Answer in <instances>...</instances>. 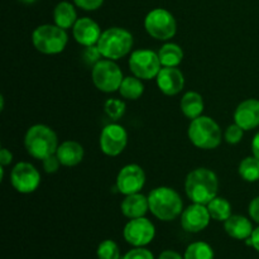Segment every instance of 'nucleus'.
Listing matches in <instances>:
<instances>
[{"label":"nucleus","mask_w":259,"mask_h":259,"mask_svg":"<svg viewBox=\"0 0 259 259\" xmlns=\"http://www.w3.org/2000/svg\"><path fill=\"white\" fill-rule=\"evenodd\" d=\"M218 190L219 180L217 174L205 167L192 169L185 180L186 196L195 204L207 205L218 196Z\"/></svg>","instance_id":"obj_1"},{"label":"nucleus","mask_w":259,"mask_h":259,"mask_svg":"<svg viewBox=\"0 0 259 259\" xmlns=\"http://www.w3.org/2000/svg\"><path fill=\"white\" fill-rule=\"evenodd\" d=\"M149 211L158 220L172 222L181 217L184 211V201L175 189L159 186L152 190L148 195Z\"/></svg>","instance_id":"obj_2"},{"label":"nucleus","mask_w":259,"mask_h":259,"mask_svg":"<svg viewBox=\"0 0 259 259\" xmlns=\"http://www.w3.org/2000/svg\"><path fill=\"white\" fill-rule=\"evenodd\" d=\"M58 146L60 144L57 134L46 124H34L28 128L24 136V147L27 153L40 161L51 154H55Z\"/></svg>","instance_id":"obj_3"},{"label":"nucleus","mask_w":259,"mask_h":259,"mask_svg":"<svg viewBox=\"0 0 259 259\" xmlns=\"http://www.w3.org/2000/svg\"><path fill=\"white\" fill-rule=\"evenodd\" d=\"M133 45V34L128 29L120 27H111L103 30L96 46H98L103 58L118 61L132 52Z\"/></svg>","instance_id":"obj_4"},{"label":"nucleus","mask_w":259,"mask_h":259,"mask_svg":"<svg viewBox=\"0 0 259 259\" xmlns=\"http://www.w3.org/2000/svg\"><path fill=\"white\" fill-rule=\"evenodd\" d=\"M187 137L196 148L209 151L218 148L222 144L223 132L214 119L201 115L192 119L187 129Z\"/></svg>","instance_id":"obj_5"},{"label":"nucleus","mask_w":259,"mask_h":259,"mask_svg":"<svg viewBox=\"0 0 259 259\" xmlns=\"http://www.w3.org/2000/svg\"><path fill=\"white\" fill-rule=\"evenodd\" d=\"M32 43L43 55H58L63 52L68 43L67 30L56 24L38 25L32 33Z\"/></svg>","instance_id":"obj_6"},{"label":"nucleus","mask_w":259,"mask_h":259,"mask_svg":"<svg viewBox=\"0 0 259 259\" xmlns=\"http://www.w3.org/2000/svg\"><path fill=\"white\" fill-rule=\"evenodd\" d=\"M144 29L157 40H169L177 33V22L169 10L156 8L144 18Z\"/></svg>","instance_id":"obj_7"},{"label":"nucleus","mask_w":259,"mask_h":259,"mask_svg":"<svg viewBox=\"0 0 259 259\" xmlns=\"http://www.w3.org/2000/svg\"><path fill=\"white\" fill-rule=\"evenodd\" d=\"M123 78V71L113 60L103 58L91 68V80L101 93L110 94L118 91Z\"/></svg>","instance_id":"obj_8"},{"label":"nucleus","mask_w":259,"mask_h":259,"mask_svg":"<svg viewBox=\"0 0 259 259\" xmlns=\"http://www.w3.org/2000/svg\"><path fill=\"white\" fill-rule=\"evenodd\" d=\"M128 66L132 75L143 81L156 78L162 68L158 53L147 48L133 51L129 56Z\"/></svg>","instance_id":"obj_9"},{"label":"nucleus","mask_w":259,"mask_h":259,"mask_svg":"<svg viewBox=\"0 0 259 259\" xmlns=\"http://www.w3.org/2000/svg\"><path fill=\"white\" fill-rule=\"evenodd\" d=\"M10 184L19 194H32L39 187L40 174L29 162H19L10 172Z\"/></svg>","instance_id":"obj_10"},{"label":"nucleus","mask_w":259,"mask_h":259,"mask_svg":"<svg viewBox=\"0 0 259 259\" xmlns=\"http://www.w3.org/2000/svg\"><path fill=\"white\" fill-rule=\"evenodd\" d=\"M99 144L104 154L109 157H116L123 153L128 144V133L123 125L111 123L101 131Z\"/></svg>","instance_id":"obj_11"},{"label":"nucleus","mask_w":259,"mask_h":259,"mask_svg":"<svg viewBox=\"0 0 259 259\" xmlns=\"http://www.w3.org/2000/svg\"><path fill=\"white\" fill-rule=\"evenodd\" d=\"M124 239L133 247H144L156 237V228L146 217L131 219L123 230Z\"/></svg>","instance_id":"obj_12"},{"label":"nucleus","mask_w":259,"mask_h":259,"mask_svg":"<svg viewBox=\"0 0 259 259\" xmlns=\"http://www.w3.org/2000/svg\"><path fill=\"white\" fill-rule=\"evenodd\" d=\"M144 185H146V172L139 164L129 163L121 167L120 171L118 172L115 186L116 190L124 196L141 192Z\"/></svg>","instance_id":"obj_13"},{"label":"nucleus","mask_w":259,"mask_h":259,"mask_svg":"<svg viewBox=\"0 0 259 259\" xmlns=\"http://www.w3.org/2000/svg\"><path fill=\"white\" fill-rule=\"evenodd\" d=\"M210 220L211 217L206 205L192 202L182 211L181 227L187 233H200L206 229Z\"/></svg>","instance_id":"obj_14"},{"label":"nucleus","mask_w":259,"mask_h":259,"mask_svg":"<svg viewBox=\"0 0 259 259\" xmlns=\"http://www.w3.org/2000/svg\"><path fill=\"white\" fill-rule=\"evenodd\" d=\"M159 91L167 96H176L184 90L185 76L179 67H162L156 77Z\"/></svg>","instance_id":"obj_15"},{"label":"nucleus","mask_w":259,"mask_h":259,"mask_svg":"<svg viewBox=\"0 0 259 259\" xmlns=\"http://www.w3.org/2000/svg\"><path fill=\"white\" fill-rule=\"evenodd\" d=\"M101 28L98 23L89 17L78 18L72 28V35L76 42L82 47L96 46L101 37Z\"/></svg>","instance_id":"obj_16"},{"label":"nucleus","mask_w":259,"mask_h":259,"mask_svg":"<svg viewBox=\"0 0 259 259\" xmlns=\"http://www.w3.org/2000/svg\"><path fill=\"white\" fill-rule=\"evenodd\" d=\"M234 123L242 126L244 131H253L259 126V100L247 99L242 101L233 114Z\"/></svg>","instance_id":"obj_17"},{"label":"nucleus","mask_w":259,"mask_h":259,"mask_svg":"<svg viewBox=\"0 0 259 259\" xmlns=\"http://www.w3.org/2000/svg\"><path fill=\"white\" fill-rule=\"evenodd\" d=\"M121 214L125 218L137 219V218H143L149 210L148 196H144L141 192L137 194L126 195L120 204Z\"/></svg>","instance_id":"obj_18"},{"label":"nucleus","mask_w":259,"mask_h":259,"mask_svg":"<svg viewBox=\"0 0 259 259\" xmlns=\"http://www.w3.org/2000/svg\"><path fill=\"white\" fill-rule=\"evenodd\" d=\"M56 156L60 159L61 164L65 167H75L82 162L85 151L83 147L76 141H65L58 146Z\"/></svg>","instance_id":"obj_19"},{"label":"nucleus","mask_w":259,"mask_h":259,"mask_svg":"<svg viewBox=\"0 0 259 259\" xmlns=\"http://www.w3.org/2000/svg\"><path fill=\"white\" fill-rule=\"evenodd\" d=\"M224 229L230 238L237 240H247L254 230L252 222L243 215H232L224 222Z\"/></svg>","instance_id":"obj_20"},{"label":"nucleus","mask_w":259,"mask_h":259,"mask_svg":"<svg viewBox=\"0 0 259 259\" xmlns=\"http://www.w3.org/2000/svg\"><path fill=\"white\" fill-rule=\"evenodd\" d=\"M205 104L204 99L196 91H187L184 94L181 101H180V109L181 113L186 116L187 119H196L202 115Z\"/></svg>","instance_id":"obj_21"},{"label":"nucleus","mask_w":259,"mask_h":259,"mask_svg":"<svg viewBox=\"0 0 259 259\" xmlns=\"http://www.w3.org/2000/svg\"><path fill=\"white\" fill-rule=\"evenodd\" d=\"M77 19V12L75 9V5L71 4V3L61 2L53 9L55 24L62 29H72Z\"/></svg>","instance_id":"obj_22"},{"label":"nucleus","mask_w":259,"mask_h":259,"mask_svg":"<svg viewBox=\"0 0 259 259\" xmlns=\"http://www.w3.org/2000/svg\"><path fill=\"white\" fill-rule=\"evenodd\" d=\"M162 67H179L184 60V51L177 43L167 42L158 50Z\"/></svg>","instance_id":"obj_23"},{"label":"nucleus","mask_w":259,"mask_h":259,"mask_svg":"<svg viewBox=\"0 0 259 259\" xmlns=\"http://www.w3.org/2000/svg\"><path fill=\"white\" fill-rule=\"evenodd\" d=\"M118 91L123 99H126V100H138L144 93L143 80L136 77V76L124 77Z\"/></svg>","instance_id":"obj_24"},{"label":"nucleus","mask_w":259,"mask_h":259,"mask_svg":"<svg viewBox=\"0 0 259 259\" xmlns=\"http://www.w3.org/2000/svg\"><path fill=\"white\" fill-rule=\"evenodd\" d=\"M206 206L211 219L217 220V222H225L233 215L232 204L225 197H214Z\"/></svg>","instance_id":"obj_25"},{"label":"nucleus","mask_w":259,"mask_h":259,"mask_svg":"<svg viewBox=\"0 0 259 259\" xmlns=\"http://www.w3.org/2000/svg\"><path fill=\"white\" fill-rule=\"evenodd\" d=\"M238 174L244 181L255 182L259 180V159L254 156L245 157L238 167Z\"/></svg>","instance_id":"obj_26"},{"label":"nucleus","mask_w":259,"mask_h":259,"mask_svg":"<svg viewBox=\"0 0 259 259\" xmlns=\"http://www.w3.org/2000/svg\"><path fill=\"white\" fill-rule=\"evenodd\" d=\"M185 259H214L211 245L205 242L191 243L185 250Z\"/></svg>","instance_id":"obj_27"},{"label":"nucleus","mask_w":259,"mask_h":259,"mask_svg":"<svg viewBox=\"0 0 259 259\" xmlns=\"http://www.w3.org/2000/svg\"><path fill=\"white\" fill-rule=\"evenodd\" d=\"M126 105L120 99H108L104 104V111L106 116L114 121H118L125 114Z\"/></svg>","instance_id":"obj_28"},{"label":"nucleus","mask_w":259,"mask_h":259,"mask_svg":"<svg viewBox=\"0 0 259 259\" xmlns=\"http://www.w3.org/2000/svg\"><path fill=\"white\" fill-rule=\"evenodd\" d=\"M96 255L98 259H120V250L114 240L106 239L99 244Z\"/></svg>","instance_id":"obj_29"},{"label":"nucleus","mask_w":259,"mask_h":259,"mask_svg":"<svg viewBox=\"0 0 259 259\" xmlns=\"http://www.w3.org/2000/svg\"><path fill=\"white\" fill-rule=\"evenodd\" d=\"M100 51H99L98 46H89V47H83L82 52H81V60L86 66L93 68L96 63L100 60H103Z\"/></svg>","instance_id":"obj_30"},{"label":"nucleus","mask_w":259,"mask_h":259,"mask_svg":"<svg viewBox=\"0 0 259 259\" xmlns=\"http://www.w3.org/2000/svg\"><path fill=\"white\" fill-rule=\"evenodd\" d=\"M244 129L242 126L238 125L237 123L230 124L224 132V141L227 143L232 144V146H235V144L240 143L243 139V136H244Z\"/></svg>","instance_id":"obj_31"},{"label":"nucleus","mask_w":259,"mask_h":259,"mask_svg":"<svg viewBox=\"0 0 259 259\" xmlns=\"http://www.w3.org/2000/svg\"><path fill=\"white\" fill-rule=\"evenodd\" d=\"M123 259H154L151 250L146 249L144 247H134L126 254L124 255Z\"/></svg>","instance_id":"obj_32"},{"label":"nucleus","mask_w":259,"mask_h":259,"mask_svg":"<svg viewBox=\"0 0 259 259\" xmlns=\"http://www.w3.org/2000/svg\"><path fill=\"white\" fill-rule=\"evenodd\" d=\"M42 166L46 174H56L58 168H60V166H62V164H61L60 159H58V157L55 153L42 159Z\"/></svg>","instance_id":"obj_33"},{"label":"nucleus","mask_w":259,"mask_h":259,"mask_svg":"<svg viewBox=\"0 0 259 259\" xmlns=\"http://www.w3.org/2000/svg\"><path fill=\"white\" fill-rule=\"evenodd\" d=\"M75 5L80 9L86 10V12H94L101 8L104 4V0H73Z\"/></svg>","instance_id":"obj_34"},{"label":"nucleus","mask_w":259,"mask_h":259,"mask_svg":"<svg viewBox=\"0 0 259 259\" xmlns=\"http://www.w3.org/2000/svg\"><path fill=\"white\" fill-rule=\"evenodd\" d=\"M248 212H249L250 219H252L253 222L257 223V224H259V196L254 197V199L249 202Z\"/></svg>","instance_id":"obj_35"},{"label":"nucleus","mask_w":259,"mask_h":259,"mask_svg":"<svg viewBox=\"0 0 259 259\" xmlns=\"http://www.w3.org/2000/svg\"><path fill=\"white\" fill-rule=\"evenodd\" d=\"M13 162V153L8 148L3 147L0 151V166L7 167Z\"/></svg>","instance_id":"obj_36"},{"label":"nucleus","mask_w":259,"mask_h":259,"mask_svg":"<svg viewBox=\"0 0 259 259\" xmlns=\"http://www.w3.org/2000/svg\"><path fill=\"white\" fill-rule=\"evenodd\" d=\"M158 259H185L180 253L175 252V250H164L159 254Z\"/></svg>","instance_id":"obj_37"},{"label":"nucleus","mask_w":259,"mask_h":259,"mask_svg":"<svg viewBox=\"0 0 259 259\" xmlns=\"http://www.w3.org/2000/svg\"><path fill=\"white\" fill-rule=\"evenodd\" d=\"M250 243H252V247L259 252V227L253 230L252 235H250Z\"/></svg>","instance_id":"obj_38"},{"label":"nucleus","mask_w":259,"mask_h":259,"mask_svg":"<svg viewBox=\"0 0 259 259\" xmlns=\"http://www.w3.org/2000/svg\"><path fill=\"white\" fill-rule=\"evenodd\" d=\"M252 153L259 159V132L254 136L252 141Z\"/></svg>","instance_id":"obj_39"},{"label":"nucleus","mask_w":259,"mask_h":259,"mask_svg":"<svg viewBox=\"0 0 259 259\" xmlns=\"http://www.w3.org/2000/svg\"><path fill=\"white\" fill-rule=\"evenodd\" d=\"M18 2L23 3V4H33V3H35L37 0H18Z\"/></svg>","instance_id":"obj_40"}]
</instances>
